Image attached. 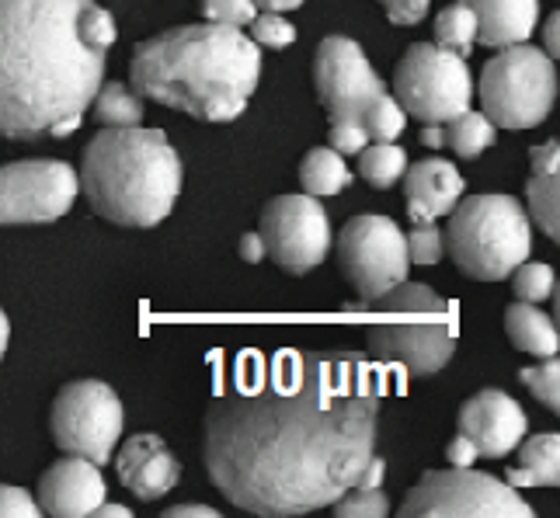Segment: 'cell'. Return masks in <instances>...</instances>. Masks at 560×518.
Segmentation results:
<instances>
[{
    "label": "cell",
    "instance_id": "1",
    "mask_svg": "<svg viewBox=\"0 0 560 518\" xmlns=\"http://www.w3.org/2000/svg\"><path fill=\"white\" fill-rule=\"evenodd\" d=\"M380 400L376 373L349 349H247L206 411L209 481L255 515L335 505L373 459Z\"/></svg>",
    "mask_w": 560,
    "mask_h": 518
},
{
    "label": "cell",
    "instance_id": "2",
    "mask_svg": "<svg viewBox=\"0 0 560 518\" xmlns=\"http://www.w3.org/2000/svg\"><path fill=\"white\" fill-rule=\"evenodd\" d=\"M112 46L115 22L94 0H0V137H70Z\"/></svg>",
    "mask_w": 560,
    "mask_h": 518
},
{
    "label": "cell",
    "instance_id": "3",
    "mask_svg": "<svg viewBox=\"0 0 560 518\" xmlns=\"http://www.w3.org/2000/svg\"><path fill=\"white\" fill-rule=\"evenodd\" d=\"M140 98L196 115L202 122H230L247 108L261 76V49L244 28L182 25L137 46L129 63Z\"/></svg>",
    "mask_w": 560,
    "mask_h": 518
},
{
    "label": "cell",
    "instance_id": "4",
    "mask_svg": "<svg viewBox=\"0 0 560 518\" xmlns=\"http://www.w3.org/2000/svg\"><path fill=\"white\" fill-rule=\"evenodd\" d=\"M77 181L102 220L158 226L178 202L182 161L158 129L105 126L88 143Z\"/></svg>",
    "mask_w": 560,
    "mask_h": 518
},
{
    "label": "cell",
    "instance_id": "5",
    "mask_svg": "<svg viewBox=\"0 0 560 518\" xmlns=\"http://www.w3.org/2000/svg\"><path fill=\"white\" fill-rule=\"evenodd\" d=\"M442 240L463 275L501 282L529 258L533 226L515 196H474L453 205Z\"/></svg>",
    "mask_w": 560,
    "mask_h": 518
},
{
    "label": "cell",
    "instance_id": "6",
    "mask_svg": "<svg viewBox=\"0 0 560 518\" xmlns=\"http://www.w3.org/2000/svg\"><path fill=\"white\" fill-rule=\"evenodd\" d=\"M485 115L501 129H533L557 102L553 60L536 46H505L480 73Z\"/></svg>",
    "mask_w": 560,
    "mask_h": 518
},
{
    "label": "cell",
    "instance_id": "7",
    "mask_svg": "<svg viewBox=\"0 0 560 518\" xmlns=\"http://www.w3.org/2000/svg\"><path fill=\"white\" fill-rule=\"evenodd\" d=\"M400 518H533V508L518 497V487L470 467L432 470L408 491L397 511Z\"/></svg>",
    "mask_w": 560,
    "mask_h": 518
},
{
    "label": "cell",
    "instance_id": "8",
    "mask_svg": "<svg viewBox=\"0 0 560 518\" xmlns=\"http://www.w3.org/2000/svg\"><path fill=\"white\" fill-rule=\"evenodd\" d=\"M394 91L397 105L418 115L421 122H450L470 108L474 81L467 70V56L418 43L397 63Z\"/></svg>",
    "mask_w": 560,
    "mask_h": 518
},
{
    "label": "cell",
    "instance_id": "9",
    "mask_svg": "<svg viewBox=\"0 0 560 518\" xmlns=\"http://www.w3.org/2000/svg\"><path fill=\"white\" fill-rule=\"evenodd\" d=\"M122 404L108 382L77 379L67 382L52 404V438L70 456H84L91 463H108L112 449L122 435Z\"/></svg>",
    "mask_w": 560,
    "mask_h": 518
},
{
    "label": "cell",
    "instance_id": "10",
    "mask_svg": "<svg viewBox=\"0 0 560 518\" xmlns=\"http://www.w3.org/2000/svg\"><path fill=\"white\" fill-rule=\"evenodd\" d=\"M338 264L345 279L355 285V293L362 296L359 306L376 299L390 285L408 279V237L400 234V226L386 216L365 213L352 216L345 223L338 237Z\"/></svg>",
    "mask_w": 560,
    "mask_h": 518
},
{
    "label": "cell",
    "instance_id": "11",
    "mask_svg": "<svg viewBox=\"0 0 560 518\" xmlns=\"http://www.w3.org/2000/svg\"><path fill=\"white\" fill-rule=\"evenodd\" d=\"M258 237L265 258L289 275H306L331 251V220L314 196H279L265 205Z\"/></svg>",
    "mask_w": 560,
    "mask_h": 518
},
{
    "label": "cell",
    "instance_id": "12",
    "mask_svg": "<svg viewBox=\"0 0 560 518\" xmlns=\"http://www.w3.org/2000/svg\"><path fill=\"white\" fill-rule=\"evenodd\" d=\"M81 191L77 170L63 161H18L0 167V226L52 223L70 213Z\"/></svg>",
    "mask_w": 560,
    "mask_h": 518
},
{
    "label": "cell",
    "instance_id": "13",
    "mask_svg": "<svg viewBox=\"0 0 560 518\" xmlns=\"http://www.w3.org/2000/svg\"><path fill=\"white\" fill-rule=\"evenodd\" d=\"M314 84H317V98L324 111L331 115V122H341V119L362 122V111L370 108L380 94H386L380 73L370 67L359 43H352V38H345V35H327L317 46Z\"/></svg>",
    "mask_w": 560,
    "mask_h": 518
},
{
    "label": "cell",
    "instance_id": "14",
    "mask_svg": "<svg viewBox=\"0 0 560 518\" xmlns=\"http://www.w3.org/2000/svg\"><path fill=\"white\" fill-rule=\"evenodd\" d=\"M370 352L415 376H432L450 366L456 331L446 314H432V320H380L370 328Z\"/></svg>",
    "mask_w": 560,
    "mask_h": 518
},
{
    "label": "cell",
    "instance_id": "15",
    "mask_svg": "<svg viewBox=\"0 0 560 518\" xmlns=\"http://www.w3.org/2000/svg\"><path fill=\"white\" fill-rule=\"evenodd\" d=\"M526 411L501 390H480L459 408V435L470 438L477 456H509L526 438Z\"/></svg>",
    "mask_w": 560,
    "mask_h": 518
},
{
    "label": "cell",
    "instance_id": "16",
    "mask_svg": "<svg viewBox=\"0 0 560 518\" xmlns=\"http://www.w3.org/2000/svg\"><path fill=\"white\" fill-rule=\"evenodd\" d=\"M105 502V481L98 463L70 456L52 463L38 481V508L56 518H88Z\"/></svg>",
    "mask_w": 560,
    "mask_h": 518
},
{
    "label": "cell",
    "instance_id": "17",
    "mask_svg": "<svg viewBox=\"0 0 560 518\" xmlns=\"http://www.w3.org/2000/svg\"><path fill=\"white\" fill-rule=\"evenodd\" d=\"M115 470H119V481L140 497V502H158L171 487L178 484L182 463L164 446L161 435L143 432L132 435L122 446L119 459H115Z\"/></svg>",
    "mask_w": 560,
    "mask_h": 518
},
{
    "label": "cell",
    "instance_id": "18",
    "mask_svg": "<svg viewBox=\"0 0 560 518\" xmlns=\"http://www.w3.org/2000/svg\"><path fill=\"white\" fill-rule=\"evenodd\" d=\"M463 196V178L450 161H421L404 170V199L415 223H432L453 213Z\"/></svg>",
    "mask_w": 560,
    "mask_h": 518
},
{
    "label": "cell",
    "instance_id": "19",
    "mask_svg": "<svg viewBox=\"0 0 560 518\" xmlns=\"http://www.w3.org/2000/svg\"><path fill=\"white\" fill-rule=\"evenodd\" d=\"M477 14V43L505 49L526 43L536 28L539 0H467Z\"/></svg>",
    "mask_w": 560,
    "mask_h": 518
},
{
    "label": "cell",
    "instance_id": "20",
    "mask_svg": "<svg viewBox=\"0 0 560 518\" xmlns=\"http://www.w3.org/2000/svg\"><path fill=\"white\" fill-rule=\"evenodd\" d=\"M505 331L515 341V349H523L526 355H536V358H550L560 349L557 323L544 310H536L533 303H523V299L512 303L505 310Z\"/></svg>",
    "mask_w": 560,
    "mask_h": 518
},
{
    "label": "cell",
    "instance_id": "21",
    "mask_svg": "<svg viewBox=\"0 0 560 518\" xmlns=\"http://www.w3.org/2000/svg\"><path fill=\"white\" fill-rule=\"evenodd\" d=\"M300 181L306 196H338V191L352 181L349 167H345L341 153L331 146H317L303 157L300 164Z\"/></svg>",
    "mask_w": 560,
    "mask_h": 518
},
{
    "label": "cell",
    "instance_id": "22",
    "mask_svg": "<svg viewBox=\"0 0 560 518\" xmlns=\"http://www.w3.org/2000/svg\"><path fill=\"white\" fill-rule=\"evenodd\" d=\"M494 122L488 119L485 111H459L456 119H450V122H442V143H450L459 157H467V161H474V157H480L491 143H494Z\"/></svg>",
    "mask_w": 560,
    "mask_h": 518
},
{
    "label": "cell",
    "instance_id": "23",
    "mask_svg": "<svg viewBox=\"0 0 560 518\" xmlns=\"http://www.w3.org/2000/svg\"><path fill=\"white\" fill-rule=\"evenodd\" d=\"M365 306H376V310H386V314H446V299H442L432 285L408 282V279L390 285V290L380 293Z\"/></svg>",
    "mask_w": 560,
    "mask_h": 518
},
{
    "label": "cell",
    "instance_id": "24",
    "mask_svg": "<svg viewBox=\"0 0 560 518\" xmlns=\"http://www.w3.org/2000/svg\"><path fill=\"white\" fill-rule=\"evenodd\" d=\"M526 196H529V213H533L536 226L544 229L550 240H557L560 237V178H557V170H533Z\"/></svg>",
    "mask_w": 560,
    "mask_h": 518
},
{
    "label": "cell",
    "instance_id": "25",
    "mask_svg": "<svg viewBox=\"0 0 560 518\" xmlns=\"http://www.w3.org/2000/svg\"><path fill=\"white\" fill-rule=\"evenodd\" d=\"M474 43H477V14L470 11L467 0H456V4L442 8L435 17V46L470 56Z\"/></svg>",
    "mask_w": 560,
    "mask_h": 518
},
{
    "label": "cell",
    "instance_id": "26",
    "mask_svg": "<svg viewBox=\"0 0 560 518\" xmlns=\"http://www.w3.org/2000/svg\"><path fill=\"white\" fill-rule=\"evenodd\" d=\"M408 170V153L397 143H365L359 150V175L370 181L373 188H390L404 178Z\"/></svg>",
    "mask_w": 560,
    "mask_h": 518
},
{
    "label": "cell",
    "instance_id": "27",
    "mask_svg": "<svg viewBox=\"0 0 560 518\" xmlns=\"http://www.w3.org/2000/svg\"><path fill=\"white\" fill-rule=\"evenodd\" d=\"M523 470L533 473L536 487H557L560 484V435L544 432L533 435L529 443L523 438Z\"/></svg>",
    "mask_w": 560,
    "mask_h": 518
},
{
    "label": "cell",
    "instance_id": "28",
    "mask_svg": "<svg viewBox=\"0 0 560 518\" xmlns=\"http://www.w3.org/2000/svg\"><path fill=\"white\" fill-rule=\"evenodd\" d=\"M94 115H98L102 126H140L143 102L126 84H102L94 94Z\"/></svg>",
    "mask_w": 560,
    "mask_h": 518
},
{
    "label": "cell",
    "instance_id": "29",
    "mask_svg": "<svg viewBox=\"0 0 560 518\" xmlns=\"http://www.w3.org/2000/svg\"><path fill=\"white\" fill-rule=\"evenodd\" d=\"M404 122H408V111H404L394 98H380L362 111V126H365V137L373 143H394L400 132H404Z\"/></svg>",
    "mask_w": 560,
    "mask_h": 518
},
{
    "label": "cell",
    "instance_id": "30",
    "mask_svg": "<svg viewBox=\"0 0 560 518\" xmlns=\"http://www.w3.org/2000/svg\"><path fill=\"white\" fill-rule=\"evenodd\" d=\"M335 511H338V518H383V515H390V502H386L383 484L355 481L335 502Z\"/></svg>",
    "mask_w": 560,
    "mask_h": 518
},
{
    "label": "cell",
    "instance_id": "31",
    "mask_svg": "<svg viewBox=\"0 0 560 518\" xmlns=\"http://www.w3.org/2000/svg\"><path fill=\"white\" fill-rule=\"evenodd\" d=\"M512 290L523 303H544L557 293V279L553 268L544 261H523L512 272Z\"/></svg>",
    "mask_w": 560,
    "mask_h": 518
},
{
    "label": "cell",
    "instance_id": "32",
    "mask_svg": "<svg viewBox=\"0 0 560 518\" xmlns=\"http://www.w3.org/2000/svg\"><path fill=\"white\" fill-rule=\"evenodd\" d=\"M518 379L526 382V387L533 390V397L547 411H553V414L560 411V366H557V355L544 358L533 369H523V373H518Z\"/></svg>",
    "mask_w": 560,
    "mask_h": 518
},
{
    "label": "cell",
    "instance_id": "33",
    "mask_svg": "<svg viewBox=\"0 0 560 518\" xmlns=\"http://www.w3.org/2000/svg\"><path fill=\"white\" fill-rule=\"evenodd\" d=\"M250 28V38H255V46H272V49H285L296 43V28L279 17L276 11H258L255 22L247 25Z\"/></svg>",
    "mask_w": 560,
    "mask_h": 518
},
{
    "label": "cell",
    "instance_id": "34",
    "mask_svg": "<svg viewBox=\"0 0 560 518\" xmlns=\"http://www.w3.org/2000/svg\"><path fill=\"white\" fill-rule=\"evenodd\" d=\"M446 255V240H442L435 220L432 223H415L411 237H408V258L415 264H435Z\"/></svg>",
    "mask_w": 560,
    "mask_h": 518
},
{
    "label": "cell",
    "instance_id": "35",
    "mask_svg": "<svg viewBox=\"0 0 560 518\" xmlns=\"http://www.w3.org/2000/svg\"><path fill=\"white\" fill-rule=\"evenodd\" d=\"M202 11L209 22L230 25V28H247L258 14L255 0H202Z\"/></svg>",
    "mask_w": 560,
    "mask_h": 518
},
{
    "label": "cell",
    "instance_id": "36",
    "mask_svg": "<svg viewBox=\"0 0 560 518\" xmlns=\"http://www.w3.org/2000/svg\"><path fill=\"white\" fill-rule=\"evenodd\" d=\"M38 515H43V508H38V502L28 491L0 484V518H38Z\"/></svg>",
    "mask_w": 560,
    "mask_h": 518
},
{
    "label": "cell",
    "instance_id": "37",
    "mask_svg": "<svg viewBox=\"0 0 560 518\" xmlns=\"http://www.w3.org/2000/svg\"><path fill=\"white\" fill-rule=\"evenodd\" d=\"M370 137H365V126L359 119H341V122H331V150L338 153H359Z\"/></svg>",
    "mask_w": 560,
    "mask_h": 518
},
{
    "label": "cell",
    "instance_id": "38",
    "mask_svg": "<svg viewBox=\"0 0 560 518\" xmlns=\"http://www.w3.org/2000/svg\"><path fill=\"white\" fill-rule=\"evenodd\" d=\"M380 4L386 8V14H390L394 25H415L424 17V11H429L432 0H380Z\"/></svg>",
    "mask_w": 560,
    "mask_h": 518
},
{
    "label": "cell",
    "instance_id": "39",
    "mask_svg": "<svg viewBox=\"0 0 560 518\" xmlns=\"http://www.w3.org/2000/svg\"><path fill=\"white\" fill-rule=\"evenodd\" d=\"M529 164H533V170H557V164H560V146H557V140L536 146L529 153Z\"/></svg>",
    "mask_w": 560,
    "mask_h": 518
},
{
    "label": "cell",
    "instance_id": "40",
    "mask_svg": "<svg viewBox=\"0 0 560 518\" xmlns=\"http://www.w3.org/2000/svg\"><path fill=\"white\" fill-rule=\"evenodd\" d=\"M446 459H450L453 467H470L474 459H477V449L470 446V438L456 435L453 443H450V449H446Z\"/></svg>",
    "mask_w": 560,
    "mask_h": 518
},
{
    "label": "cell",
    "instance_id": "41",
    "mask_svg": "<svg viewBox=\"0 0 560 518\" xmlns=\"http://www.w3.org/2000/svg\"><path fill=\"white\" fill-rule=\"evenodd\" d=\"M241 258H244L247 264L265 261V244H261L258 234H244V237H241Z\"/></svg>",
    "mask_w": 560,
    "mask_h": 518
},
{
    "label": "cell",
    "instance_id": "42",
    "mask_svg": "<svg viewBox=\"0 0 560 518\" xmlns=\"http://www.w3.org/2000/svg\"><path fill=\"white\" fill-rule=\"evenodd\" d=\"M544 46H547V56H553V60H557V52H560V14H550V17H547Z\"/></svg>",
    "mask_w": 560,
    "mask_h": 518
},
{
    "label": "cell",
    "instance_id": "43",
    "mask_svg": "<svg viewBox=\"0 0 560 518\" xmlns=\"http://www.w3.org/2000/svg\"><path fill=\"white\" fill-rule=\"evenodd\" d=\"M167 518H220V515L209 505H178V508H167Z\"/></svg>",
    "mask_w": 560,
    "mask_h": 518
},
{
    "label": "cell",
    "instance_id": "44",
    "mask_svg": "<svg viewBox=\"0 0 560 518\" xmlns=\"http://www.w3.org/2000/svg\"><path fill=\"white\" fill-rule=\"evenodd\" d=\"M303 0H255V8H265V11H276V14H282V11H293V8H300Z\"/></svg>",
    "mask_w": 560,
    "mask_h": 518
},
{
    "label": "cell",
    "instance_id": "45",
    "mask_svg": "<svg viewBox=\"0 0 560 518\" xmlns=\"http://www.w3.org/2000/svg\"><path fill=\"white\" fill-rule=\"evenodd\" d=\"M421 143H424V146H442V122H424V129H421Z\"/></svg>",
    "mask_w": 560,
    "mask_h": 518
},
{
    "label": "cell",
    "instance_id": "46",
    "mask_svg": "<svg viewBox=\"0 0 560 518\" xmlns=\"http://www.w3.org/2000/svg\"><path fill=\"white\" fill-rule=\"evenodd\" d=\"M8 341H11V323H8V314L0 310V358L8 352Z\"/></svg>",
    "mask_w": 560,
    "mask_h": 518
},
{
    "label": "cell",
    "instance_id": "47",
    "mask_svg": "<svg viewBox=\"0 0 560 518\" xmlns=\"http://www.w3.org/2000/svg\"><path fill=\"white\" fill-rule=\"evenodd\" d=\"M94 515H102V518H108V515H115V518H129V508H122V505H98V511Z\"/></svg>",
    "mask_w": 560,
    "mask_h": 518
}]
</instances>
